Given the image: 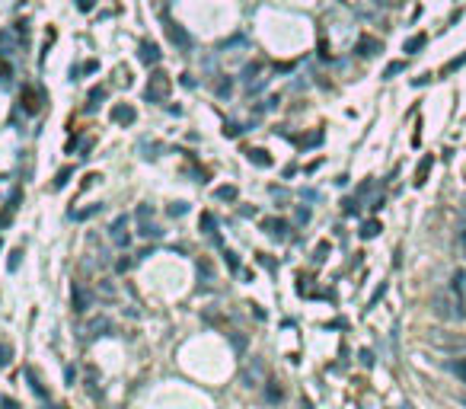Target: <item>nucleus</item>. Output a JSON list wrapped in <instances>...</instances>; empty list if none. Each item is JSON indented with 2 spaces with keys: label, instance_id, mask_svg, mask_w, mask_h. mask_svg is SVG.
<instances>
[{
  "label": "nucleus",
  "instance_id": "27",
  "mask_svg": "<svg viewBox=\"0 0 466 409\" xmlns=\"http://www.w3.org/2000/svg\"><path fill=\"white\" fill-rule=\"evenodd\" d=\"M224 259H227V265H230V272H240V256L233 253V249H227L224 253Z\"/></svg>",
  "mask_w": 466,
  "mask_h": 409
},
{
  "label": "nucleus",
  "instance_id": "19",
  "mask_svg": "<svg viewBox=\"0 0 466 409\" xmlns=\"http://www.w3.org/2000/svg\"><path fill=\"white\" fill-rule=\"evenodd\" d=\"M198 275H205V281L214 278V265H211V259H205V256L198 259Z\"/></svg>",
  "mask_w": 466,
  "mask_h": 409
},
{
  "label": "nucleus",
  "instance_id": "36",
  "mask_svg": "<svg viewBox=\"0 0 466 409\" xmlns=\"http://www.w3.org/2000/svg\"><path fill=\"white\" fill-rule=\"evenodd\" d=\"M326 253H329V243H320V246H316V262H322V259H326Z\"/></svg>",
  "mask_w": 466,
  "mask_h": 409
},
{
  "label": "nucleus",
  "instance_id": "8",
  "mask_svg": "<svg viewBox=\"0 0 466 409\" xmlns=\"http://www.w3.org/2000/svg\"><path fill=\"white\" fill-rule=\"evenodd\" d=\"M138 58H141V64H160V48L153 45V42H141V48H138Z\"/></svg>",
  "mask_w": 466,
  "mask_h": 409
},
{
  "label": "nucleus",
  "instance_id": "20",
  "mask_svg": "<svg viewBox=\"0 0 466 409\" xmlns=\"http://www.w3.org/2000/svg\"><path fill=\"white\" fill-rule=\"evenodd\" d=\"M74 176V170H70V166H64V170H58V176H54V189H64V185H67V179Z\"/></svg>",
  "mask_w": 466,
  "mask_h": 409
},
{
  "label": "nucleus",
  "instance_id": "18",
  "mask_svg": "<svg viewBox=\"0 0 466 409\" xmlns=\"http://www.w3.org/2000/svg\"><path fill=\"white\" fill-rule=\"evenodd\" d=\"M380 230H383V227H380V221H367V224L361 227V237H364V240H370V237H377Z\"/></svg>",
  "mask_w": 466,
  "mask_h": 409
},
{
  "label": "nucleus",
  "instance_id": "43",
  "mask_svg": "<svg viewBox=\"0 0 466 409\" xmlns=\"http://www.w3.org/2000/svg\"><path fill=\"white\" fill-rule=\"evenodd\" d=\"M259 262H262V265H265V269H275V262H272V259H268V256H265V253H259Z\"/></svg>",
  "mask_w": 466,
  "mask_h": 409
},
{
  "label": "nucleus",
  "instance_id": "16",
  "mask_svg": "<svg viewBox=\"0 0 466 409\" xmlns=\"http://www.w3.org/2000/svg\"><path fill=\"white\" fill-rule=\"evenodd\" d=\"M122 227H125V217H118L112 224V240L118 243V246H128V233H122Z\"/></svg>",
  "mask_w": 466,
  "mask_h": 409
},
{
  "label": "nucleus",
  "instance_id": "29",
  "mask_svg": "<svg viewBox=\"0 0 466 409\" xmlns=\"http://www.w3.org/2000/svg\"><path fill=\"white\" fill-rule=\"evenodd\" d=\"M358 361L364 364V368H374V352L370 348H361V355H358Z\"/></svg>",
  "mask_w": 466,
  "mask_h": 409
},
{
  "label": "nucleus",
  "instance_id": "23",
  "mask_svg": "<svg viewBox=\"0 0 466 409\" xmlns=\"http://www.w3.org/2000/svg\"><path fill=\"white\" fill-rule=\"evenodd\" d=\"M421 45H425V35H412V39L405 42V54H415Z\"/></svg>",
  "mask_w": 466,
  "mask_h": 409
},
{
  "label": "nucleus",
  "instance_id": "40",
  "mask_svg": "<svg viewBox=\"0 0 466 409\" xmlns=\"http://www.w3.org/2000/svg\"><path fill=\"white\" fill-rule=\"evenodd\" d=\"M306 221H310V211L300 208V211H297V224H306Z\"/></svg>",
  "mask_w": 466,
  "mask_h": 409
},
{
  "label": "nucleus",
  "instance_id": "31",
  "mask_svg": "<svg viewBox=\"0 0 466 409\" xmlns=\"http://www.w3.org/2000/svg\"><path fill=\"white\" fill-rule=\"evenodd\" d=\"M402 67H405V64H402V61H393V64H390V67L383 70V77H386V80H393V77H396V74H399V70H402Z\"/></svg>",
  "mask_w": 466,
  "mask_h": 409
},
{
  "label": "nucleus",
  "instance_id": "45",
  "mask_svg": "<svg viewBox=\"0 0 466 409\" xmlns=\"http://www.w3.org/2000/svg\"><path fill=\"white\" fill-rule=\"evenodd\" d=\"M460 403H463V406H466V396H463V400H460Z\"/></svg>",
  "mask_w": 466,
  "mask_h": 409
},
{
  "label": "nucleus",
  "instance_id": "3",
  "mask_svg": "<svg viewBox=\"0 0 466 409\" xmlns=\"http://www.w3.org/2000/svg\"><path fill=\"white\" fill-rule=\"evenodd\" d=\"M112 122L115 125H134L138 122V109L128 106V102H118V106H112Z\"/></svg>",
  "mask_w": 466,
  "mask_h": 409
},
{
  "label": "nucleus",
  "instance_id": "37",
  "mask_svg": "<svg viewBox=\"0 0 466 409\" xmlns=\"http://www.w3.org/2000/svg\"><path fill=\"white\" fill-rule=\"evenodd\" d=\"M342 205H345V214H358V201H354V198L342 201Z\"/></svg>",
  "mask_w": 466,
  "mask_h": 409
},
{
  "label": "nucleus",
  "instance_id": "41",
  "mask_svg": "<svg viewBox=\"0 0 466 409\" xmlns=\"http://www.w3.org/2000/svg\"><path fill=\"white\" fill-rule=\"evenodd\" d=\"M115 269H118V272H128V269H131V259H118V262H115Z\"/></svg>",
  "mask_w": 466,
  "mask_h": 409
},
{
  "label": "nucleus",
  "instance_id": "28",
  "mask_svg": "<svg viewBox=\"0 0 466 409\" xmlns=\"http://www.w3.org/2000/svg\"><path fill=\"white\" fill-rule=\"evenodd\" d=\"M230 90H233V83H230V80H217V83H214V93H217V96H230Z\"/></svg>",
  "mask_w": 466,
  "mask_h": 409
},
{
  "label": "nucleus",
  "instance_id": "5",
  "mask_svg": "<svg viewBox=\"0 0 466 409\" xmlns=\"http://www.w3.org/2000/svg\"><path fill=\"white\" fill-rule=\"evenodd\" d=\"M246 160L252 163V166H259V170H268V166H272V154H268L265 147H249V150H246Z\"/></svg>",
  "mask_w": 466,
  "mask_h": 409
},
{
  "label": "nucleus",
  "instance_id": "30",
  "mask_svg": "<svg viewBox=\"0 0 466 409\" xmlns=\"http://www.w3.org/2000/svg\"><path fill=\"white\" fill-rule=\"evenodd\" d=\"M185 211H189V205H185V201H176V205H169V217H182Z\"/></svg>",
  "mask_w": 466,
  "mask_h": 409
},
{
  "label": "nucleus",
  "instance_id": "6",
  "mask_svg": "<svg viewBox=\"0 0 466 409\" xmlns=\"http://www.w3.org/2000/svg\"><path fill=\"white\" fill-rule=\"evenodd\" d=\"M262 227H265L272 237H278V240H288L290 237V224H288V221H281V217H268V221H262Z\"/></svg>",
  "mask_w": 466,
  "mask_h": 409
},
{
  "label": "nucleus",
  "instance_id": "11",
  "mask_svg": "<svg viewBox=\"0 0 466 409\" xmlns=\"http://www.w3.org/2000/svg\"><path fill=\"white\" fill-rule=\"evenodd\" d=\"M431 342H434L437 348H450V352L466 348V339H450V336H431Z\"/></svg>",
  "mask_w": 466,
  "mask_h": 409
},
{
  "label": "nucleus",
  "instance_id": "44",
  "mask_svg": "<svg viewBox=\"0 0 466 409\" xmlns=\"http://www.w3.org/2000/svg\"><path fill=\"white\" fill-rule=\"evenodd\" d=\"M45 409H48V406H45ZM51 409H67V406H51Z\"/></svg>",
  "mask_w": 466,
  "mask_h": 409
},
{
  "label": "nucleus",
  "instance_id": "9",
  "mask_svg": "<svg viewBox=\"0 0 466 409\" xmlns=\"http://www.w3.org/2000/svg\"><path fill=\"white\" fill-rule=\"evenodd\" d=\"M166 32H169V39H173V45H179V48H189V32H185L182 26L169 23V26H166Z\"/></svg>",
  "mask_w": 466,
  "mask_h": 409
},
{
  "label": "nucleus",
  "instance_id": "7",
  "mask_svg": "<svg viewBox=\"0 0 466 409\" xmlns=\"http://www.w3.org/2000/svg\"><path fill=\"white\" fill-rule=\"evenodd\" d=\"M19 198H23V192H19V189H13V192H10V198H7V205H3V211H0V227H7L10 221H13Z\"/></svg>",
  "mask_w": 466,
  "mask_h": 409
},
{
  "label": "nucleus",
  "instance_id": "24",
  "mask_svg": "<svg viewBox=\"0 0 466 409\" xmlns=\"http://www.w3.org/2000/svg\"><path fill=\"white\" fill-rule=\"evenodd\" d=\"M240 134H243V128H240L237 122H227V125H224V138H240Z\"/></svg>",
  "mask_w": 466,
  "mask_h": 409
},
{
  "label": "nucleus",
  "instance_id": "26",
  "mask_svg": "<svg viewBox=\"0 0 466 409\" xmlns=\"http://www.w3.org/2000/svg\"><path fill=\"white\" fill-rule=\"evenodd\" d=\"M19 259H23V246H16L13 253H10V262H7V265H10V272L19 269Z\"/></svg>",
  "mask_w": 466,
  "mask_h": 409
},
{
  "label": "nucleus",
  "instance_id": "12",
  "mask_svg": "<svg viewBox=\"0 0 466 409\" xmlns=\"http://www.w3.org/2000/svg\"><path fill=\"white\" fill-rule=\"evenodd\" d=\"M431 166H434V157H425V160H421V166L415 170V179H412V182H415V185H425V182H428Z\"/></svg>",
  "mask_w": 466,
  "mask_h": 409
},
{
  "label": "nucleus",
  "instance_id": "1",
  "mask_svg": "<svg viewBox=\"0 0 466 409\" xmlns=\"http://www.w3.org/2000/svg\"><path fill=\"white\" fill-rule=\"evenodd\" d=\"M19 106H23L26 115H38L42 106H45V93H42V86L23 83V90H19Z\"/></svg>",
  "mask_w": 466,
  "mask_h": 409
},
{
  "label": "nucleus",
  "instance_id": "38",
  "mask_svg": "<svg viewBox=\"0 0 466 409\" xmlns=\"http://www.w3.org/2000/svg\"><path fill=\"white\" fill-rule=\"evenodd\" d=\"M230 342H233V348H237V352H243V348H246V339H243V336H230Z\"/></svg>",
  "mask_w": 466,
  "mask_h": 409
},
{
  "label": "nucleus",
  "instance_id": "14",
  "mask_svg": "<svg viewBox=\"0 0 466 409\" xmlns=\"http://www.w3.org/2000/svg\"><path fill=\"white\" fill-rule=\"evenodd\" d=\"M198 227H201V233H214V230H217V217L211 214V211H201Z\"/></svg>",
  "mask_w": 466,
  "mask_h": 409
},
{
  "label": "nucleus",
  "instance_id": "10",
  "mask_svg": "<svg viewBox=\"0 0 466 409\" xmlns=\"http://www.w3.org/2000/svg\"><path fill=\"white\" fill-rule=\"evenodd\" d=\"M380 48H383V45H380L377 39H370V35H364V39L358 42V54H361V58H370V54H377Z\"/></svg>",
  "mask_w": 466,
  "mask_h": 409
},
{
  "label": "nucleus",
  "instance_id": "39",
  "mask_svg": "<svg viewBox=\"0 0 466 409\" xmlns=\"http://www.w3.org/2000/svg\"><path fill=\"white\" fill-rule=\"evenodd\" d=\"M383 291H386V285H380V288H377V291H374V297H370V307H374V304H377V301H380V297H383Z\"/></svg>",
  "mask_w": 466,
  "mask_h": 409
},
{
  "label": "nucleus",
  "instance_id": "17",
  "mask_svg": "<svg viewBox=\"0 0 466 409\" xmlns=\"http://www.w3.org/2000/svg\"><path fill=\"white\" fill-rule=\"evenodd\" d=\"M300 147H316V144H322V131H313V134H306V138H294Z\"/></svg>",
  "mask_w": 466,
  "mask_h": 409
},
{
  "label": "nucleus",
  "instance_id": "2",
  "mask_svg": "<svg viewBox=\"0 0 466 409\" xmlns=\"http://www.w3.org/2000/svg\"><path fill=\"white\" fill-rule=\"evenodd\" d=\"M169 74H163V70H153L150 80H147V102H163L169 96Z\"/></svg>",
  "mask_w": 466,
  "mask_h": 409
},
{
  "label": "nucleus",
  "instance_id": "13",
  "mask_svg": "<svg viewBox=\"0 0 466 409\" xmlns=\"http://www.w3.org/2000/svg\"><path fill=\"white\" fill-rule=\"evenodd\" d=\"M214 198L217 201H237L240 198V189H237V185H221V189H214Z\"/></svg>",
  "mask_w": 466,
  "mask_h": 409
},
{
  "label": "nucleus",
  "instance_id": "42",
  "mask_svg": "<svg viewBox=\"0 0 466 409\" xmlns=\"http://www.w3.org/2000/svg\"><path fill=\"white\" fill-rule=\"evenodd\" d=\"M77 7L83 10V13H90V10H93V0H77Z\"/></svg>",
  "mask_w": 466,
  "mask_h": 409
},
{
  "label": "nucleus",
  "instance_id": "34",
  "mask_svg": "<svg viewBox=\"0 0 466 409\" xmlns=\"http://www.w3.org/2000/svg\"><path fill=\"white\" fill-rule=\"evenodd\" d=\"M0 409H19V403L13 400V396H7V393H0Z\"/></svg>",
  "mask_w": 466,
  "mask_h": 409
},
{
  "label": "nucleus",
  "instance_id": "15",
  "mask_svg": "<svg viewBox=\"0 0 466 409\" xmlns=\"http://www.w3.org/2000/svg\"><path fill=\"white\" fill-rule=\"evenodd\" d=\"M265 384H268V387H265V400H268V403H281V400H284V390L275 384V380H265Z\"/></svg>",
  "mask_w": 466,
  "mask_h": 409
},
{
  "label": "nucleus",
  "instance_id": "32",
  "mask_svg": "<svg viewBox=\"0 0 466 409\" xmlns=\"http://www.w3.org/2000/svg\"><path fill=\"white\" fill-rule=\"evenodd\" d=\"M10 355H13V348H10L7 342H0V368H3V364H10Z\"/></svg>",
  "mask_w": 466,
  "mask_h": 409
},
{
  "label": "nucleus",
  "instance_id": "25",
  "mask_svg": "<svg viewBox=\"0 0 466 409\" xmlns=\"http://www.w3.org/2000/svg\"><path fill=\"white\" fill-rule=\"evenodd\" d=\"M447 368H450L453 374H460V377L466 380V358H460V361H447Z\"/></svg>",
  "mask_w": 466,
  "mask_h": 409
},
{
  "label": "nucleus",
  "instance_id": "35",
  "mask_svg": "<svg viewBox=\"0 0 466 409\" xmlns=\"http://www.w3.org/2000/svg\"><path fill=\"white\" fill-rule=\"evenodd\" d=\"M102 96H106V90H102V86H96V90H93V93H90V109H93V106H96V102H99V99H102Z\"/></svg>",
  "mask_w": 466,
  "mask_h": 409
},
{
  "label": "nucleus",
  "instance_id": "33",
  "mask_svg": "<svg viewBox=\"0 0 466 409\" xmlns=\"http://www.w3.org/2000/svg\"><path fill=\"white\" fill-rule=\"evenodd\" d=\"M463 64H466V51H463V54H460V58H453V61H450V64H447V67H444V74H450V70H457V67H463Z\"/></svg>",
  "mask_w": 466,
  "mask_h": 409
},
{
  "label": "nucleus",
  "instance_id": "22",
  "mask_svg": "<svg viewBox=\"0 0 466 409\" xmlns=\"http://www.w3.org/2000/svg\"><path fill=\"white\" fill-rule=\"evenodd\" d=\"M141 237H153V240H157V237H163V230H160V227H157V224H147V221H144V224H141Z\"/></svg>",
  "mask_w": 466,
  "mask_h": 409
},
{
  "label": "nucleus",
  "instance_id": "21",
  "mask_svg": "<svg viewBox=\"0 0 466 409\" xmlns=\"http://www.w3.org/2000/svg\"><path fill=\"white\" fill-rule=\"evenodd\" d=\"M26 377L32 380V390H35L38 396H45V387H42V380H38V374H35V368H26Z\"/></svg>",
  "mask_w": 466,
  "mask_h": 409
},
{
  "label": "nucleus",
  "instance_id": "4",
  "mask_svg": "<svg viewBox=\"0 0 466 409\" xmlns=\"http://www.w3.org/2000/svg\"><path fill=\"white\" fill-rule=\"evenodd\" d=\"M70 304H74L77 313H86V310H90V304H93V294L86 291L83 285H74V291H70Z\"/></svg>",
  "mask_w": 466,
  "mask_h": 409
}]
</instances>
